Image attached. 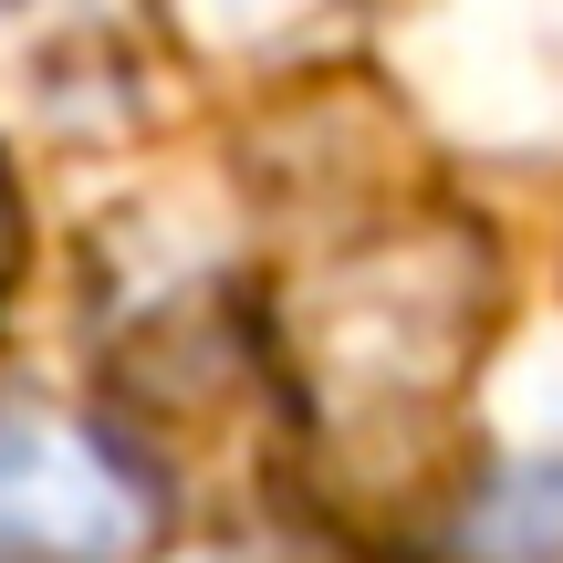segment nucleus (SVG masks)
Listing matches in <instances>:
<instances>
[{
  "label": "nucleus",
  "instance_id": "nucleus-1",
  "mask_svg": "<svg viewBox=\"0 0 563 563\" xmlns=\"http://www.w3.org/2000/svg\"><path fill=\"white\" fill-rule=\"evenodd\" d=\"M136 532H146V501L125 490V470L95 439H74L53 418L0 428V543L63 553V563H115Z\"/></svg>",
  "mask_w": 563,
  "mask_h": 563
}]
</instances>
